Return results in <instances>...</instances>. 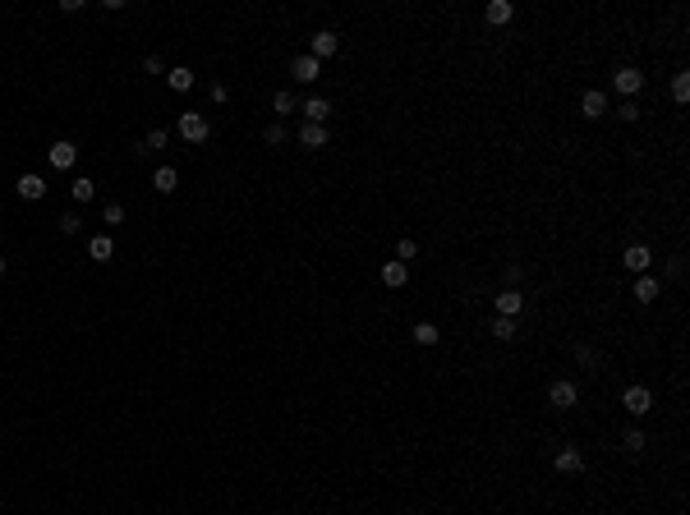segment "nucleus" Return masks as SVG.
I'll return each mask as SVG.
<instances>
[{"instance_id": "obj_1", "label": "nucleus", "mask_w": 690, "mask_h": 515, "mask_svg": "<svg viewBox=\"0 0 690 515\" xmlns=\"http://www.w3.org/2000/svg\"><path fill=\"white\" fill-rule=\"evenodd\" d=\"M175 129H180V138H185V143H208L212 124H208V115H203V110H185Z\"/></svg>"}, {"instance_id": "obj_2", "label": "nucleus", "mask_w": 690, "mask_h": 515, "mask_svg": "<svg viewBox=\"0 0 690 515\" xmlns=\"http://www.w3.org/2000/svg\"><path fill=\"white\" fill-rule=\"evenodd\" d=\"M612 88L621 92V101H635V92L645 88V74H640V69H631V65H621L612 74Z\"/></svg>"}, {"instance_id": "obj_3", "label": "nucleus", "mask_w": 690, "mask_h": 515, "mask_svg": "<svg viewBox=\"0 0 690 515\" xmlns=\"http://www.w3.org/2000/svg\"><path fill=\"white\" fill-rule=\"evenodd\" d=\"M46 161L55 166V171H74V161H78V147L69 138H60V143H51L46 147Z\"/></svg>"}, {"instance_id": "obj_4", "label": "nucleus", "mask_w": 690, "mask_h": 515, "mask_svg": "<svg viewBox=\"0 0 690 515\" xmlns=\"http://www.w3.org/2000/svg\"><path fill=\"white\" fill-rule=\"evenodd\" d=\"M548 400H552V409H575V405H580V386H575V382H552L548 386Z\"/></svg>"}, {"instance_id": "obj_5", "label": "nucleus", "mask_w": 690, "mask_h": 515, "mask_svg": "<svg viewBox=\"0 0 690 515\" xmlns=\"http://www.w3.org/2000/svg\"><path fill=\"white\" fill-rule=\"evenodd\" d=\"M336 46H340V37L331 33V28H322V33H313V42H308V55H313V60H331V55H336Z\"/></svg>"}, {"instance_id": "obj_6", "label": "nucleus", "mask_w": 690, "mask_h": 515, "mask_svg": "<svg viewBox=\"0 0 690 515\" xmlns=\"http://www.w3.org/2000/svg\"><path fill=\"white\" fill-rule=\"evenodd\" d=\"M552 470H557V474H584V456H580V447H561L557 456H552Z\"/></svg>"}, {"instance_id": "obj_7", "label": "nucleus", "mask_w": 690, "mask_h": 515, "mask_svg": "<svg viewBox=\"0 0 690 515\" xmlns=\"http://www.w3.org/2000/svg\"><path fill=\"white\" fill-rule=\"evenodd\" d=\"M621 405H626V414H649V409H654V396H649V386H626Z\"/></svg>"}, {"instance_id": "obj_8", "label": "nucleus", "mask_w": 690, "mask_h": 515, "mask_svg": "<svg viewBox=\"0 0 690 515\" xmlns=\"http://www.w3.org/2000/svg\"><path fill=\"white\" fill-rule=\"evenodd\" d=\"M621 263H626V272L645 276V272H649V263H654V253H649L645 244H631V249H626V258H621Z\"/></svg>"}, {"instance_id": "obj_9", "label": "nucleus", "mask_w": 690, "mask_h": 515, "mask_svg": "<svg viewBox=\"0 0 690 515\" xmlns=\"http://www.w3.org/2000/svg\"><path fill=\"white\" fill-rule=\"evenodd\" d=\"M493 304H497V318H520V308H525V295H520V290H502Z\"/></svg>"}, {"instance_id": "obj_10", "label": "nucleus", "mask_w": 690, "mask_h": 515, "mask_svg": "<svg viewBox=\"0 0 690 515\" xmlns=\"http://www.w3.org/2000/svg\"><path fill=\"white\" fill-rule=\"evenodd\" d=\"M14 189H19V198H28V203H42V198H46V180L33 175V171L19 175V184H14Z\"/></svg>"}, {"instance_id": "obj_11", "label": "nucleus", "mask_w": 690, "mask_h": 515, "mask_svg": "<svg viewBox=\"0 0 690 515\" xmlns=\"http://www.w3.org/2000/svg\"><path fill=\"white\" fill-rule=\"evenodd\" d=\"M290 74H295L299 83H318V78H322V65L313 60V55H295V65H290Z\"/></svg>"}, {"instance_id": "obj_12", "label": "nucleus", "mask_w": 690, "mask_h": 515, "mask_svg": "<svg viewBox=\"0 0 690 515\" xmlns=\"http://www.w3.org/2000/svg\"><path fill=\"white\" fill-rule=\"evenodd\" d=\"M299 110H304V124H327V115H331V101H327V97H308V101H304Z\"/></svg>"}, {"instance_id": "obj_13", "label": "nucleus", "mask_w": 690, "mask_h": 515, "mask_svg": "<svg viewBox=\"0 0 690 515\" xmlns=\"http://www.w3.org/2000/svg\"><path fill=\"white\" fill-rule=\"evenodd\" d=\"M327 124H304L299 129V147H308V152H318V147H327Z\"/></svg>"}, {"instance_id": "obj_14", "label": "nucleus", "mask_w": 690, "mask_h": 515, "mask_svg": "<svg viewBox=\"0 0 690 515\" xmlns=\"http://www.w3.org/2000/svg\"><path fill=\"white\" fill-rule=\"evenodd\" d=\"M580 110L589 115V120H598V115H608V92H598V88H589L580 97Z\"/></svg>"}, {"instance_id": "obj_15", "label": "nucleus", "mask_w": 690, "mask_h": 515, "mask_svg": "<svg viewBox=\"0 0 690 515\" xmlns=\"http://www.w3.org/2000/svg\"><path fill=\"white\" fill-rule=\"evenodd\" d=\"M405 281H410V267H405V263H396V258H391V263L382 267V285H387V290H401Z\"/></svg>"}, {"instance_id": "obj_16", "label": "nucleus", "mask_w": 690, "mask_h": 515, "mask_svg": "<svg viewBox=\"0 0 690 515\" xmlns=\"http://www.w3.org/2000/svg\"><path fill=\"white\" fill-rule=\"evenodd\" d=\"M152 189H157V194H175V189H180V171H175V166H161V171L152 175Z\"/></svg>"}, {"instance_id": "obj_17", "label": "nucleus", "mask_w": 690, "mask_h": 515, "mask_svg": "<svg viewBox=\"0 0 690 515\" xmlns=\"http://www.w3.org/2000/svg\"><path fill=\"white\" fill-rule=\"evenodd\" d=\"M483 19H488V23H497V28H502V23H511V19H515V5H511V0H493V5L483 10Z\"/></svg>"}, {"instance_id": "obj_18", "label": "nucleus", "mask_w": 690, "mask_h": 515, "mask_svg": "<svg viewBox=\"0 0 690 515\" xmlns=\"http://www.w3.org/2000/svg\"><path fill=\"white\" fill-rule=\"evenodd\" d=\"M658 295H663V285H658V276H640V281H635V299H640V304H654V299Z\"/></svg>"}, {"instance_id": "obj_19", "label": "nucleus", "mask_w": 690, "mask_h": 515, "mask_svg": "<svg viewBox=\"0 0 690 515\" xmlns=\"http://www.w3.org/2000/svg\"><path fill=\"white\" fill-rule=\"evenodd\" d=\"M88 253L97 258V263H110V258H115V240H110V235H92V240H88Z\"/></svg>"}, {"instance_id": "obj_20", "label": "nucleus", "mask_w": 690, "mask_h": 515, "mask_svg": "<svg viewBox=\"0 0 690 515\" xmlns=\"http://www.w3.org/2000/svg\"><path fill=\"white\" fill-rule=\"evenodd\" d=\"M415 340H419V345H438L442 327H438V322H415Z\"/></svg>"}, {"instance_id": "obj_21", "label": "nucleus", "mask_w": 690, "mask_h": 515, "mask_svg": "<svg viewBox=\"0 0 690 515\" xmlns=\"http://www.w3.org/2000/svg\"><path fill=\"white\" fill-rule=\"evenodd\" d=\"M166 83H171L175 92H189V88H194V69H185V65L171 69V74H166Z\"/></svg>"}, {"instance_id": "obj_22", "label": "nucleus", "mask_w": 690, "mask_h": 515, "mask_svg": "<svg viewBox=\"0 0 690 515\" xmlns=\"http://www.w3.org/2000/svg\"><path fill=\"white\" fill-rule=\"evenodd\" d=\"M267 143H272V147H285V143H290V133H285V124L276 120V124H267V133H263Z\"/></svg>"}, {"instance_id": "obj_23", "label": "nucleus", "mask_w": 690, "mask_h": 515, "mask_svg": "<svg viewBox=\"0 0 690 515\" xmlns=\"http://www.w3.org/2000/svg\"><path fill=\"white\" fill-rule=\"evenodd\" d=\"M686 97H690V74H677V78H672V101L681 106Z\"/></svg>"}, {"instance_id": "obj_24", "label": "nucleus", "mask_w": 690, "mask_h": 515, "mask_svg": "<svg viewBox=\"0 0 690 515\" xmlns=\"http://www.w3.org/2000/svg\"><path fill=\"white\" fill-rule=\"evenodd\" d=\"M97 194V180H74V203H88Z\"/></svg>"}, {"instance_id": "obj_25", "label": "nucleus", "mask_w": 690, "mask_h": 515, "mask_svg": "<svg viewBox=\"0 0 690 515\" xmlns=\"http://www.w3.org/2000/svg\"><path fill=\"white\" fill-rule=\"evenodd\" d=\"M101 221H106L110 231H115V226L124 221V203H106V212H101Z\"/></svg>"}, {"instance_id": "obj_26", "label": "nucleus", "mask_w": 690, "mask_h": 515, "mask_svg": "<svg viewBox=\"0 0 690 515\" xmlns=\"http://www.w3.org/2000/svg\"><path fill=\"white\" fill-rule=\"evenodd\" d=\"M493 336L497 340H515V318H497L493 322Z\"/></svg>"}, {"instance_id": "obj_27", "label": "nucleus", "mask_w": 690, "mask_h": 515, "mask_svg": "<svg viewBox=\"0 0 690 515\" xmlns=\"http://www.w3.org/2000/svg\"><path fill=\"white\" fill-rule=\"evenodd\" d=\"M83 231V217H78V212H65V217H60V235H78Z\"/></svg>"}, {"instance_id": "obj_28", "label": "nucleus", "mask_w": 690, "mask_h": 515, "mask_svg": "<svg viewBox=\"0 0 690 515\" xmlns=\"http://www.w3.org/2000/svg\"><path fill=\"white\" fill-rule=\"evenodd\" d=\"M272 110H276V115H290V110H299V106H295V97H290V92H276V97H272Z\"/></svg>"}, {"instance_id": "obj_29", "label": "nucleus", "mask_w": 690, "mask_h": 515, "mask_svg": "<svg viewBox=\"0 0 690 515\" xmlns=\"http://www.w3.org/2000/svg\"><path fill=\"white\" fill-rule=\"evenodd\" d=\"M415 253H419V244H415V240H401V244H396V263H405V267H410V258H415Z\"/></svg>"}, {"instance_id": "obj_30", "label": "nucleus", "mask_w": 690, "mask_h": 515, "mask_svg": "<svg viewBox=\"0 0 690 515\" xmlns=\"http://www.w3.org/2000/svg\"><path fill=\"white\" fill-rule=\"evenodd\" d=\"M617 120L635 124V120H640V106H635V101H621V106H617Z\"/></svg>"}, {"instance_id": "obj_31", "label": "nucleus", "mask_w": 690, "mask_h": 515, "mask_svg": "<svg viewBox=\"0 0 690 515\" xmlns=\"http://www.w3.org/2000/svg\"><path fill=\"white\" fill-rule=\"evenodd\" d=\"M621 447H626V451H645V433H640V428H631V433L621 437Z\"/></svg>"}, {"instance_id": "obj_32", "label": "nucleus", "mask_w": 690, "mask_h": 515, "mask_svg": "<svg viewBox=\"0 0 690 515\" xmlns=\"http://www.w3.org/2000/svg\"><path fill=\"white\" fill-rule=\"evenodd\" d=\"M212 101H217V106H226V101H230V88H226V83H212Z\"/></svg>"}, {"instance_id": "obj_33", "label": "nucleus", "mask_w": 690, "mask_h": 515, "mask_svg": "<svg viewBox=\"0 0 690 515\" xmlns=\"http://www.w3.org/2000/svg\"><path fill=\"white\" fill-rule=\"evenodd\" d=\"M143 74H166V65H161V55H148V60H143Z\"/></svg>"}, {"instance_id": "obj_34", "label": "nucleus", "mask_w": 690, "mask_h": 515, "mask_svg": "<svg viewBox=\"0 0 690 515\" xmlns=\"http://www.w3.org/2000/svg\"><path fill=\"white\" fill-rule=\"evenodd\" d=\"M580 363H584V368H598V350H589V345H580Z\"/></svg>"}, {"instance_id": "obj_35", "label": "nucleus", "mask_w": 690, "mask_h": 515, "mask_svg": "<svg viewBox=\"0 0 690 515\" xmlns=\"http://www.w3.org/2000/svg\"><path fill=\"white\" fill-rule=\"evenodd\" d=\"M0 276H5V258H0Z\"/></svg>"}]
</instances>
